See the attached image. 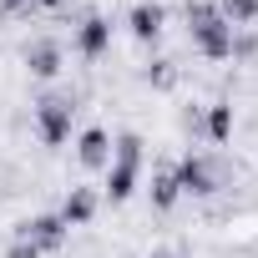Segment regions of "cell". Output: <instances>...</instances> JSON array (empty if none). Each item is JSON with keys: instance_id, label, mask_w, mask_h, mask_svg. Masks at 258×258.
I'll return each mask as SVG.
<instances>
[{"instance_id": "cell-1", "label": "cell", "mask_w": 258, "mask_h": 258, "mask_svg": "<svg viewBox=\"0 0 258 258\" xmlns=\"http://www.w3.org/2000/svg\"><path fill=\"white\" fill-rule=\"evenodd\" d=\"M182 26H187V41L203 61L213 66H228L233 61V26L223 21L218 0H187L182 6Z\"/></svg>"}, {"instance_id": "cell-2", "label": "cell", "mask_w": 258, "mask_h": 258, "mask_svg": "<svg viewBox=\"0 0 258 258\" xmlns=\"http://www.w3.org/2000/svg\"><path fill=\"white\" fill-rule=\"evenodd\" d=\"M142 172H147V137L142 132L111 137V162H106V177H101V198L106 203H132V192L142 187Z\"/></svg>"}, {"instance_id": "cell-3", "label": "cell", "mask_w": 258, "mask_h": 258, "mask_svg": "<svg viewBox=\"0 0 258 258\" xmlns=\"http://www.w3.org/2000/svg\"><path fill=\"white\" fill-rule=\"evenodd\" d=\"M172 172H177V187L182 198H218V187H228V167L213 157V152H182L172 157Z\"/></svg>"}, {"instance_id": "cell-4", "label": "cell", "mask_w": 258, "mask_h": 258, "mask_svg": "<svg viewBox=\"0 0 258 258\" xmlns=\"http://www.w3.org/2000/svg\"><path fill=\"white\" fill-rule=\"evenodd\" d=\"M31 111H36V137H41V147H66V142H71V126H76L81 101H76L71 91H46Z\"/></svg>"}, {"instance_id": "cell-5", "label": "cell", "mask_w": 258, "mask_h": 258, "mask_svg": "<svg viewBox=\"0 0 258 258\" xmlns=\"http://www.w3.org/2000/svg\"><path fill=\"white\" fill-rule=\"evenodd\" d=\"M16 238H26L41 258H56V253L66 248L71 228L61 223V213H36V218H21V223H16Z\"/></svg>"}, {"instance_id": "cell-6", "label": "cell", "mask_w": 258, "mask_h": 258, "mask_svg": "<svg viewBox=\"0 0 258 258\" xmlns=\"http://www.w3.org/2000/svg\"><path fill=\"white\" fill-rule=\"evenodd\" d=\"M111 46H116V26H111L101 11H86V16L76 21V56H81V61H106Z\"/></svg>"}, {"instance_id": "cell-7", "label": "cell", "mask_w": 258, "mask_h": 258, "mask_svg": "<svg viewBox=\"0 0 258 258\" xmlns=\"http://www.w3.org/2000/svg\"><path fill=\"white\" fill-rule=\"evenodd\" d=\"M21 61H26V71H31L36 81H56V76L66 71V46H61L56 36H31L26 51H21Z\"/></svg>"}, {"instance_id": "cell-8", "label": "cell", "mask_w": 258, "mask_h": 258, "mask_svg": "<svg viewBox=\"0 0 258 258\" xmlns=\"http://www.w3.org/2000/svg\"><path fill=\"white\" fill-rule=\"evenodd\" d=\"M126 31H132L137 46H157L162 31H167V6L162 0H137V6L126 11Z\"/></svg>"}, {"instance_id": "cell-9", "label": "cell", "mask_w": 258, "mask_h": 258, "mask_svg": "<svg viewBox=\"0 0 258 258\" xmlns=\"http://www.w3.org/2000/svg\"><path fill=\"white\" fill-rule=\"evenodd\" d=\"M233 132H238V106H233V96L203 101V142H208V147H228Z\"/></svg>"}, {"instance_id": "cell-10", "label": "cell", "mask_w": 258, "mask_h": 258, "mask_svg": "<svg viewBox=\"0 0 258 258\" xmlns=\"http://www.w3.org/2000/svg\"><path fill=\"white\" fill-rule=\"evenodd\" d=\"M56 213H61V223H66V228H91V223H96V213H101V198H96V187L71 182Z\"/></svg>"}, {"instance_id": "cell-11", "label": "cell", "mask_w": 258, "mask_h": 258, "mask_svg": "<svg viewBox=\"0 0 258 258\" xmlns=\"http://www.w3.org/2000/svg\"><path fill=\"white\" fill-rule=\"evenodd\" d=\"M177 203H182L177 172H172V162H157V167H152V177H147V208H152V213H172Z\"/></svg>"}, {"instance_id": "cell-12", "label": "cell", "mask_w": 258, "mask_h": 258, "mask_svg": "<svg viewBox=\"0 0 258 258\" xmlns=\"http://www.w3.org/2000/svg\"><path fill=\"white\" fill-rule=\"evenodd\" d=\"M76 162L86 172H106V162H111V132L106 126H86L76 137Z\"/></svg>"}, {"instance_id": "cell-13", "label": "cell", "mask_w": 258, "mask_h": 258, "mask_svg": "<svg viewBox=\"0 0 258 258\" xmlns=\"http://www.w3.org/2000/svg\"><path fill=\"white\" fill-rule=\"evenodd\" d=\"M142 81H147L152 91H177V81H182L177 56H152V61H147V71H142Z\"/></svg>"}, {"instance_id": "cell-14", "label": "cell", "mask_w": 258, "mask_h": 258, "mask_svg": "<svg viewBox=\"0 0 258 258\" xmlns=\"http://www.w3.org/2000/svg\"><path fill=\"white\" fill-rule=\"evenodd\" d=\"M218 11H223V21H228L233 31L258 26V0H218Z\"/></svg>"}, {"instance_id": "cell-15", "label": "cell", "mask_w": 258, "mask_h": 258, "mask_svg": "<svg viewBox=\"0 0 258 258\" xmlns=\"http://www.w3.org/2000/svg\"><path fill=\"white\" fill-rule=\"evenodd\" d=\"M258 61V26L233 31V66H253Z\"/></svg>"}, {"instance_id": "cell-16", "label": "cell", "mask_w": 258, "mask_h": 258, "mask_svg": "<svg viewBox=\"0 0 258 258\" xmlns=\"http://www.w3.org/2000/svg\"><path fill=\"white\" fill-rule=\"evenodd\" d=\"M6 258H41V253H36L26 238H11V243H6Z\"/></svg>"}, {"instance_id": "cell-17", "label": "cell", "mask_w": 258, "mask_h": 258, "mask_svg": "<svg viewBox=\"0 0 258 258\" xmlns=\"http://www.w3.org/2000/svg\"><path fill=\"white\" fill-rule=\"evenodd\" d=\"M147 258H182V253H172V248H152Z\"/></svg>"}, {"instance_id": "cell-18", "label": "cell", "mask_w": 258, "mask_h": 258, "mask_svg": "<svg viewBox=\"0 0 258 258\" xmlns=\"http://www.w3.org/2000/svg\"><path fill=\"white\" fill-rule=\"evenodd\" d=\"M0 6H6V11H11V6H21V0H0Z\"/></svg>"}]
</instances>
